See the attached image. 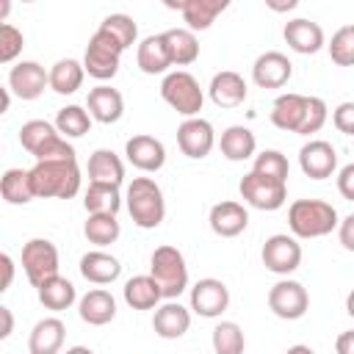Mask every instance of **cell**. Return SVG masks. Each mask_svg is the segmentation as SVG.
I'll list each match as a JSON object with an SVG mask.
<instances>
[{
    "label": "cell",
    "instance_id": "11",
    "mask_svg": "<svg viewBox=\"0 0 354 354\" xmlns=\"http://www.w3.org/2000/svg\"><path fill=\"white\" fill-rule=\"evenodd\" d=\"M310 307V296L307 288L296 279H279L277 285H271L268 290V310L282 318V321H296L307 313Z\"/></svg>",
    "mask_w": 354,
    "mask_h": 354
},
{
    "label": "cell",
    "instance_id": "40",
    "mask_svg": "<svg viewBox=\"0 0 354 354\" xmlns=\"http://www.w3.org/2000/svg\"><path fill=\"white\" fill-rule=\"evenodd\" d=\"M122 227L116 221V216H88L83 224V235L88 238V243L97 246H111L119 238Z\"/></svg>",
    "mask_w": 354,
    "mask_h": 354
},
{
    "label": "cell",
    "instance_id": "2",
    "mask_svg": "<svg viewBox=\"0 0 354 354\" xmlns=\"http://www.w3.org/2000/svg\"><path fill=\"white\" fill-rule=\"evenodd\" d=\"M19 144L36 160H77L75 147L58 133L55 124L44 119H30L19 127Z\"/></svg>",
    "mask_w": 354,
    "mask_h": 354
},
{
    "label": "cell",
    "instance_id": "18",
    "mask_svg": "<svg viewBox=\"0 0 354 354\" xmlns=\"http://www.w3.org/2000/svg\"><path fill=\"white\" fill-rule=\"evenodd\" d=\"M307 105H310V97L304 94H293V91L279 94L271 105V124L285 133H299L307 116Z\"/></svg>",
    "mask_w": 354,
    "mask_h": 354
},
{
    "label": "cell",
    "instance_id": "33",
    "mask_svg": "<svg viewBox=\"0 0 354 354\" xmlns=\"http://www.w3.org/2000/svg\"><path fill=\"white\" fill-rule=\"evenodd\" d=\"M160 299H163V293L149 274H138L124 282V301L133 310H152V307H158Z\"/></svg>",
    "mask_w": 354,
    "mask_h": 354
},
{
    "label": "cell",
    "instance_id": "39",
    "mask_svg": "<svg viewBox=\"0 0 354 354\" xmlns=\"http://www.w3.org/2000/svg\"><path fill=\"white\" fill-rule=\"evenodd\" d=\"M100 30H105L122 50L133 47L136 39H138V25H136L133 17H127V14H108V17L100 22Z\"/></svg>",
    "mask_w": 354,
    "mask_h": 354
},
{
    "label": "cell",
    "instance_id": "22",
    "mask_svg": "<svg viewBox=\"0 0 354 354\" xmlns=\"http://www.w3.org/2000/svg\"><path fill=\"white\" fill-rule=\"evenodd\" d=\"M188 326H191V313H188V307H183L180 301L171 299V301L155 307L152 329H155L158 337H163V340H177V337H183V335L188 332Z\"/></svg>",
    "mask_w": 354,
    "mask_h": 354
},
{
    "label": "cell",
    "instance_id": "27",
    "mask_svg": "<svg viewBox=\"0 0 354 354\" xmlns=\"http://www.w3.org/2000/svg\"><path fill=\"white\" fill-rule=\"evenodd\" d=\"M77 313H80V318H83L86 324H91V326H105V324H111V321L116 318V299H113L108 290L94 288V290H88V293L80 299Z\"/></svg>",
    "mask_w": 354,
    "mask_h": 354
},
{
    "label": "cell",
    "instance_id": "51",
    "mask_svg": "<svg viewBox=\"0 0 354 354\" xmlns=\"http://www.w3.org/2000/svg\"><path fill=\"white\" fill-rule=\"evenodd\" d=\"M266 6H268L271 11H290V8H296L299 3H296V0H288V3H274V0H266Z\"/></svg>",
    "mask_w": 354,
    "mask_h": 354
},
{
    "label": "cell",
    "instance_id": "8",
    "mask_svg": "<svg viewBox=\"0 0 354 354\" xmlns=\"http://www.w3.org/2000/svg\"><path fill=\"white\" fill-rule=\"evenodd\" d=\"M238 191L257 210H279L285 205V199H288V183L266 177L260 171H246L241 177Z\"/></svg>",
    "mask_w": 354,
    "mask_h": 354
},
{
    "label": "cell",
    "instance_id": "45",
    "mask_svg": "<svg viewBox=\"0 0 354 354\" xmlns=\"http://www.w3.org/2000/svg\"><path fill=\"white\" fill-rule=\"evenodd\" d=\"M332 124L343 133V136H354V102H340L332 111Z\"/></svg>",
    "mask_w": 354,
    "mask_h": 354
},
{
    "label": "cell",
    "instance_id": "56",
    "mask_svg": "<svg viewBox=\"0 0 354 354\" xmlns=\"http://www.w3.org/2000/svg\"><path fill=\"white\" fill-rule=\"evenodd\" d=\"M6 14H8V3L3 0V3H0V22H3V17H6Z\"/></svg>",
    "mask_w": 354,
    "mask_h": 354
},
{
    "label": "cell",
    "instance_id": "3",
    "mask_svg": "<svg viewBox=\"0 0 354 354\" xmlns=\"http://www.w3.org/2000/svg\"><path fill=\"white\" fill-rule=\"evenodd\" d=\"M337 224V210L324 199H296L288 207V227L293 238H324Z\"/></svg>",
    "mask_w": 354,
    "mask_h": 354
},
{
    "label": "cell",
    "instance_id": "52",
    "mask_svg": "<svg viewBox=\"0 0 354 354\" xmlns=\"http://www.w3.org/2000/svg\"><path fill=\"white\" fill-rule=\"evenodd\" d=\"M285 354H315L310 346H304V343H296V346H290Z\"/></svg>",
    "mask_w": 354,
    "mask_h": 354
},
{
    "label": "cell",
    "instance_id": "15",
    "mask_svg": "<svg viewBox=\"0 0 354 354\" xmlns=\"http://www.w3.org/2000/svg\"><path fill=\"white\" fill-rule=\"evenodd\" d=\"M50 86V72H44L36 61H19L8 72V91H14L19 100H36Z\"/></svg>",
    "mask_w": 354,
    "mask_h": 354
},
{
    "label": "cell",
    "instance_id": "13",
    "mask_svg": "<svg viewBox=\"0 0 354 354\" xmlns=\"http://www.w3.org/2000/svg\"><path fill=\"white\" fill-rule=\"evenodd\" d=\"M230 307V290L221 279L205 277L191 288V310L202 318H218Z\"/></svg>",
    "mask_w": 354,
    "mask_h": 354
},
{
    "label": "cell",
    "instance_id": "26",
    "mask_svg": "<svg viewBox=\"0 0 354 354\" xmlns=\"http://www.w3.org/2000/svg\"><path fill=\"white\" fill-rule=\"evenodd\" d=\"M64 335H66V326L61 318H41L30 329L28 351L30 354H58L64 346Z\"/></svg>",
    "mask_w": 354,
    "mask_h": 354
},
{
    "label": "cell",
    "instance_id": "54",
    "mask_svg": "<svg viewBox=\"0 0 354 354\" xmlns=\"http://www.w3.org/2000/svg\"><path fill=\"white\" fill-rule=\"evenodd\" d=\"M346 313H348V315L354 318V290H351V293L346 296Z\"/></svg>",
    "mask_w": 354,
    "mask_h": 354
},
{
    "label": "cell",
    "instance_id": "16",
    "mask_svg": "<svg viewBox=\"0 0 354 354\" xmlns=\"http://www.w3.org/2000/svg\"><path fill=\"white\" fill-rule=\"evenodd\" d=\"M290 75H293V64L279 50H268L257 55V61L252 64V80L260 88H282L290 80Z\"/></svg>",
    "mask_w": 354,
    "mask_h": 354
},
{
    "label": "cell",
    "instance_id": "38",
    "mask_svg": "<svg viewBox=\"0 0 354 354\" xmlns=\"http://www.w3.org/2000/svg\"><path fill=\"white\" fill-rule=\"evenodd\" d=\"M213 351L216 354H243L246 348V337H243V329L235 324V321H221L213 326Z\"/></svg>",
    "mask_w": 354,
    "mask_h": 354
},
{
    "label": "cell",
    "instance_id": "41",
    "mask_svg": "<svg viewBox=\"0 0 354 354\" xmlns=\"http://www.w3.org/2000/svg\"><path fill=\"white\" fill-rule=\"evenodd\" d=\"M329 58L337 66H354V25H343L332 33V41L326 44Z\"/></svg>",
    "mask_w": 354,
    "mask_h": 354
},
{
    "label": "cell",
    "instance_id": "47",
    "mask_svg": "<svg viewBox=\"0 0 354 354\" xmlns=\"http://www.w3.org/2000/svg\"><path fill=\"white\" fill-rule=\"evenodd\" d=\"M337 238H340V246L346 252H354V213L346 216L340 224H337Z\"/></svg>",
    "mask_w": 354,
    "mask_h": 354
},
{
    "label": "cell",
    "instance_id": "53",
    "mask_svg": "<svg viewBox=\"0 0 354 354\" xmlns=\"http://www.w3.org/2000/svg\"><path fill=\"white\" fill-rule=\"evenodd\" d=\"M66 354H94L88 346H72V348H66Z\"/></svg>",
    "mask_w": 354,
    "mask_h": 354
},
{
    "label": "cell",
    "instance_id": "5",
    "mask_svg": "<svg viewBox=\"0 0 354 354\" xmlns=\"http://www.w3.org/2000/svg\"><path fill=\"white\" fill-rule=\"evenodd\" d=\"M149 277L158 282L163 299H177L185 288H188V266H185V257L177 246H158L152 252V260H149Z\"/></svg>",
    "mask_w": 354,
    "mask_h": 354
},
{
    "label": "cell",
    "instance_id": "42",
    "mask_svg": "<svg viewBox=\"0 0 354 354\" xmlns=\"http://www.w3.org/2000/svg\"><path fill=\"white\" fill-rule=\"evenodd\" d=\"M252 171H260V174H266V177H274V180L288 183L290 166H288V158H285L279 149H263L260 155H254Z\"/></svg>",
    "mask_w": 354,
    "mask_h": 354
},
{
    "label": "cell",
    "instance_id": "29",
    "mask_svg": "<svg viewBox=\"0 0 354 354\" xmlns=\"http://www.w3.org/2000/svg\"><path fill=\"white\" fill-rule=\"evenodd\" d=\"M124 180V163L113 149H94L88 158V183H105V185H122Z\"/></svg>",
    "mask_w": 354,
    "mask_h": 354
},
{
    "label": "cell",
    "instance_id": "7",
    "mask_svg": "<svg viewBox=\"0 0 354 354\" xmlns=\"http://www.w3.org/2000/svg\"><path fill=\"white\" fill-rule=\"evenodd\" d=\"M122 47L105 33V30H94V36L86 44L83 53V69L94 77V80H111L119 72V61H122Z\"/></svg>",
    "mask_w": 354,
    "mask_h": 354
},
{
    "label": "cell",
    "instance_id": "32",
    "mask_svg": "<svg viewBox=\"0 0 354 354\" xmlns=\"http://www.w3.org/2000/svg\"><path fill=\"white\" fill-rule=\"evenodd\" d=\"M83 207L88 216H116L122 207L119 185H105V183H88V191L83 196Z\"/></svg>",
    "mask_w": 354,
    "mask_h": 354
},
{
    "label": "cell",
    "instance_id": "14",
    "mask_svg": "<svg viewBox=\"0 0 354 354\" xmlns=\"http://www.w3.org/2000/svg\"><path fill=\"white\" fill-rule=\"evenodd\" d=\"M299 166L310 180H326L337 169V152L329 141L313 138L299 149Z\"/></svg>",
    "mask_w": 354,
    "mask_h": 354
},
{
    "label": "cell",
    "instance_id": "20",
    "mask_svg": "<svg viewBox=\"0 0 354 354\" xmlns=\"http://www.w3.org/2000/svg\"><path fill=\"white\" fill-rule=\"evenodd\" d=\"M207 221H210V230L218 238H235L249 227V210L241 202L227 199V202H218V205L210 207Z\"/></svg>",
    "mask_w": 354,
    "mask_h": 354
},
{
    "label": "cell",
    "instance_id": "10",
    "mask_svg": "<svg viewBox=\"0 0 354 354\" xmlns=\"http://www.w3.org/2000/svg\"><path fill=\"white\" fill-rule=\"evenodd\" d=\"M263 266L271 271V274H279V277H288L299 268L301 263V243L299 238L288 235V232H277L271 238H266L263 243Z\"/></svg>",
    "mask_w": 354,
    "mask_h": 354
},
{
    "label": "cell",
    "instance_id": "35",
    "mask_svg": "<svg viewBox=\"0 0 354 354\" xmlns=\"http://www.w3.org/2000/svg\"><path fill=\"white\" fill-rule=\"evenodd\" d=\"M83 64L75 58H61L50 66V88L55 94H75L83 86Z\"/></svg>",
    "mask_w": 354,
    "mask_h": 354
},
{
    "label": "cell",
    "instance_id": "48",
    "mask_svg": "<svg viewBox=\"0 0 354 354\" xmlns=\"http://www.w3.org/2000/svg\"><path fill=\"white\" fill-rule=\"evenodd\" d=\"M335 351H337V354H354V329H346V332L337 335Z\"/></svg>",
    "mask_w": 354,
    "mask_h": 354
},
{
    "label": "cell",
    "instance_id": "1",
    "mask_svg": "<svg viewBox=\"0 0 354 354\" xmlns=\"http://www.w3.org/2000/svg\"><path fill=\"white\" fill-rule=\"evenodd\" d=\"M30 183L41 199H72L80 191V166L77 160H36Z\"/></svg>",
    "mask_w": 354,
    "mask_h": 354
},
{
    "label": "cell",
    "instance_id": "4",
    "mask_svg": "<svg viewBox=\"0 0 354 354\" xmlns=\"http://www.w3.org/2000/svg\"><path fill=\"white\" fill-rule=\"evenodd\" d=\"M127 213L133 218L136 227L141 230H155L160 227L163 216H166V199L160 185L152 177H136L127 185Z\"/></svg>",
    "mask_w": 354,
    "mask_h": 354
},
{
    "label": "cell",
    "instance_id": "44",
    "mask_svg": "<svg viewBox=\"0 0 354 354\" xmlns=\"http://www.w3.org/2000/svg\"><path fill=\"white\" fill-rule=\"evenodd\" d=\"M326 102L321 97H310V105H307V116H304V124L299 130V136H310V133H318L324 124H326Z\"/></svg>",
    "mask_w": 354,
    "mask_h": 354
},
{
    "label": "cell",
    "instance_id": "21",
    "mask_svg": "<svg viewBox=\"0 0 354 354\" xmlns=\"http://www.w3.org/2000/svg\"><path fill=\"white\" fill-rule=\"evenodd\" d=\"M207 94H210V100L218 108H238V105H243L249 88H246V80L238 72L224 69V72H216L213 75V80L207 86Z\"/></svg>",
    "mask_w": 354,
    "mask_h": 354
},
{
    "label": "cell",
    "instance_id": "37",
    "mask_svg": "<svg viewBox=\"0 0 354 354\" xmlns=\"http://www.w3.org/2000/svg\"><path fill=\"white\" fill-rule=\"evenodd\" d=\"M55 127L64 138H80L88 133L91 127V113L83 108V105H66L58 111L55 116Z\"/></svg>",
    "mask_w": 354,
    "mask_h": 354
},
{
    "label": "cell",
    "instance_id": "24",
    "mask_svg": "<svg viewBox=\"0 0 354 354\" xmlns=\"http://www.w3.org/2000/svg\"><path fill=\"white\" fill-rule=\"evenodd\" d=\"M86 108H88L91 119H97V122H102V124H113V122H119L122 113H124V100H122L119 88L97 86V88L88 91Z\"/></svg>",
    "mask_w": 354,
    "mask_h": 354
},
{
    "label": "cell",
    "instance_id": "9",
    "mask_svg": "<svg viewBox=\"0 0 354 354\" xmlns=\"http://www.w3.org/2000/svg\"><path fill=\"white\" fill-rule=\"evenodd\" d=\"M22 268L33 288H41L47 279L58 277V249L47 238H30L22 246Z\"/></svg>",
    "mask_w": 354,
    "mask_h": 354
},
{
    "label": "cell",
    "instance_id": "50",
    "mask_svg": "<svg viewBox=\"0 0 354 354\" xmlns=\"http://www.w3.org/2000/svg\"><path fill=\"white\" fill-rule=\"evenodd\" d=\"M0 318H3V329H0V337L6 340V337L14 332V315H11V310H8V307H0Z\"/></svg>",
    "mask_w": 354,
    "mask_h": 354
},
{
    "label": "cell",
    "instance_id": "12",
    "mask_svg": "<svg viewBox=\"0 0 354 354\" xmlns=\"http://www.w3.org/2000/svg\"><path fill=\"white\" fill-rule=\"evenodd\" d=\"M177 147L185 158H194V160H202L210 155V149L216 147V133H213V124L207 119H185L180 127H177Z\"/></svg>",
    "mask_w": 354,
    "mask_h": 354
},
{
    "label": "cell",
    "instance_id": "46",
    "mask_svg": "<svg viewBox=\"0 0 354 354\" xmlns=\"http://www.w3.org/2000/svg\"><path fill=\"white\" fill-rule=\"evenodd\" d=\"M337 191H340L343 199L354 202V163H346L337 171Z\"/></svg>",
    "mask_w": 354,
    "mask_h": 354
},
{
    "label": "cell",
    "instance_id": "34",
    "mask_svg": "<svg viewBox=\"0 0 354 354\" xmlns=\"http://www.w3.org/2000/svg\"><path fill=\"white\" fill-rule=\"evenodd\" d=\"M0 194L8 205H28L30 199H36L30 169H6L0 177Z\"/></svg>",
    "mask_w": 354,
    "mask_h": 354
},
{
    "label": "cell",
    "instance_id": "31",
    "mask_svg": "<svg viewBox=\"0 0 354 354\" xmlns=\"http://www.w3.org/2000/svg\"><path fill=\"white\" fill-rule=\"evenodd\" d=\"M169 55H171V66H188L199 58V41L194 36V30L188 28H169L163 30Z\"/></svg>",
    "mask_w": 354,
    "mask_h": 354
},
{
    "label": "cell",
    "instance_id": "23",
    "mask_svg": "<svg viewBox=\"0 0 354 354\" xmlns=\"http://www.w3.org/2000/svg\"><path fill=\"white\" fill-rule=\"evenodd\" d=\"M169 8H177L188 25V30H207L221 11H227V0H183V3H166Z\"/></svg>",
    "mask_w": 354,
    "mask_h": 354
},
{
    "label": "cell",
    "instance_id": "36",
    "mask_svg": "<svg viewBox=\"0 0 354 354\" xmlns=\"http://www.w3.org/2000/svg\"><path fill=\"white\" fill-rule=\"evenodd\" d=\"M36 293H39V301L47 307V310H55V313H61V310H69L72 304H75V299H77V290H75V285L66 279V277H53V279H47L41 288H36Z\"/></svg>",
    "mask_w": 354,
    "mask_h": 354
},
{
    "label": "cell",
    "instance_id": "43",
    "mask_svg": "<svg viewBox=\"0 0 354 354\" xmlns=\"http://www.w3.org/2000/svg\"><path fill=\"white\" fill-rule=\"evenodd\" d=\"M25 47V36L22 30H17L11 22L0 25V64H11Z\"/></svg>",
    "mask_w": 354,
    "mask_h": 354
},
{
    "label": "cell",
    "instance_id": "55",
    "mask_svg": "<svg viewBox=\"0 0 354 354\" xmlns=\"http://www.w3.org/2000/svg\"><path fill=\"white\" fill-rule=\"evenodd\" d=\"M8 102H11V94H8V88H3V113L8 111Z\"/></svg>",
    "mask_w": 354,
    "mask_h": 354
},
{
    "label": "cell",
    "instance_id": "30",
    "mask_svg": "<svg viewBox=\"0 0 354 354\" xmlns=\"http://www.w3.org/2000/svg\"><path fill=\"white\" fill-rule=\"evenodd\" d=\"M218 147H221V155H224L227 160H235V163H238V160H246V158L254 155L257 138H254V133H252L249 127H243V124H230V127L221 133Z\"/></svg>",
    "mask_w": 354,
    "mask_h": 354
},
{
    "label": "cell",
    "instance_id": "28",
    "mask_svg": "<svg viewBox=\"0 0 354 354\" xmlns=\"http://www.w3.org/2000/svg\"><path fill=\"white\" fill-rule=\"evenodd\" d=\"M136 64L144 75H163L169 66H171V55H169V47H166V39L163 33L158 36H147L138 50H136Z\"/></svg>",
    "mask_w": 354,
    "mask_h": 354
},
{
    "label": "cell",
    "instance_id": "19",
    "mask_svg": "<svg viewBox=\"0 0 354 354\" xmlns=\"http://www.w3.org/2000/svg\"><path fill=\"white\" fill-rule=\"evenodd\" d=\"M282 36H285L288 47H290L293 53H301V55H313V53H318V50L326 44L324 28H321L318 22H313V19H304V17L285 22Z\"/></svg>",
    "mask_w": 354,
    "mask_h": 354
},
{
    "label": "cell",
    "instance_id": "17",
    "mask_svg": "<svg viewBox=\"0 0 354 354\" xmlns=\"http://www.w3.org/2000/svg\"><path fill=\"white\" fill-rule=\"evenodd\" d=\"M124 155H127V160H130L136 169H141V171H158V169H163V163H166V147H163V141L155 138V136H144V133L127 138Z\"/></svg>",
    "mask_w": 354,
    "mask_h": 354
},
{
    "label": "cell",
    "instance_id": "49",
    "mask_svg": "<svg viewBox=\"0 0 354 354\" xmlns=\"http://www.w3.org/2000/svg\"><path fill=\"white\" fill-rule=\"evenodd\" d=\"M0 266H3V285H0V290H8L11 279H14V260H11V254H0Z\"/></svg>",
    "mask_w": 354,
    "mask_h": 354
},
{
    "label": "cell",
    "instance_id": "6",
    "mask_svg": "<svg viewBox=\"0 0 354 354\" xmlns=\"http://www.w3.org/2000/svg\"><path fill=\"white\" fill-rule=\"evenodd\" d=\"M160 97H163L166 105H171L185 119H194L205 105V94L199 88V80L185 69H174L163 77Z\"/></svg>",
    "mask_w": 354,
    "mask_h": 354
},
{
    "label": "cell",
    "instance_id": "25",
    "mask_svg": "<svg viewBox=\"0 0 354 354\" xmlns=\"http://www.w3.org/2000/svg\"><path fill=\"white\" fill-rule=\"evenodd\" d=\"M80 274H83V279H88L94 285H111V282L119 279L122 263L113 254H108L102 249H94V252H86L80 257Z\"/></svg>",
    "mask_w": 354,
    "mask_h": 354
}]
</instances>
